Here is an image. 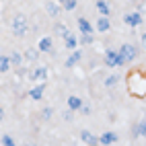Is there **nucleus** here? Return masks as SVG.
I'll return each instance as SVG.
<instances>
[{"mask_svg": "<svg viewBox=\"0 0 146 146\" xmlns=\"http://www.w3.org/2000/svg\"><path fill=\"white\" fill-rule=\"evenodd\" d=\"M117 54H119V58H121V62H123V64L134 62L136 58H138V50H136L132 43H123V45H121V50H119Z\"/></svg>", "mask_w": 146, "mask_h": 146, "instance_id": "nucleus-1", "label": "nucleus"}, {"mask_svg": "<svg viewBox=\"0 0 146 146\" xmlns=\"http://www.w3.org/2000/svg\"><path fill=\"white\" fill-rule=\"evenodd\" d=\"M13 33H15L17 37H23V35L27 33V19H25L23 15H17V17L13 19Z\"/></svg>", "mask_w": 146, "mask_h": 146, "instance_id": "nucleus-2", "label": "nucleus"}, {"mask_svg": "<svg viewBox=\"0 0 146 146\" xmlns=\"http://www.w3.org/2000/svg\"><path fill=\"white\" fill-rule=\"evenodd\" d=\"M123 62H121V58H119V54L115 52V50H109L105 54V66H109V68H117V66H121Z\"/></svg>", "mask_w": 146, "mask_h": 146, "instance_id": "nucleus-3", "label": "nucleus"}, {"mask_svg": "<svg viewBox=\"0 0 146 146\" xmlns=\"http://www.w3.org/2000/svg\"><path fill=\"white\" fill-rule=\"evenodd\" d=\"M123 21H125V25L128 27H140L142 25V15L136 11V13H128L123 17Z\"/></svg>", "mask_w": 146, "mask_h": 146, "instance_id": "nucleus-4", "label": "nucleus"}, {"mask_svg": "<svg viewBox=\"0 0 146 146\" xmlns=\"http://www.w3.org/2000/svg\"><path fill=\"white\" fill-rule=\"evenodd\" d=\"M97 142L103 144V146H109V144H115V142H117V136H115L113 132H105L101 138H97Z\"/></svg>", "mask_w": 146, "mask_h": 146, "instance_id": "nucleus-5", "label": "nucleus"}, {"mask_svg": "<svg viewBox=\"0 0 146 146\" xmlns=\"http://www.w3.org/2000/svg\"><path fill=\"white\" fill-rule=\"evenodd\" d=\"M45 76H47V68L45 66H39V68H35V70L31 72L29 78H31V80H45Z\"/></svg>", "mask_w": 146, "mask_h": 146, "instance_id": "nucleus-6", "label": "nucleus"}, {"mask_svg": "<svg viewBox=\"0 0 146 146\" xmlns=\"http://www.w3.org/2000/svg\"><path fill=\"white\" fill-rule=\"evenodd\" d=\"M45 11H47V15H50V17H58V15L62 13V6H60V4H56L54 0H52V2H47V4H45Z\"/></svg>", "mask_w": 146, "mask_h": 146, "instance_id": "nucleus-7", "label": "nucleus"}, {"mask_svg": "<svg viewBox=\"0 0 146 146\" xmlns=\"http://www.w3.org/2000/svg\"><path fill=\"white\" fill-rule=\"evenodd\" d=\"M64 45L68 47V50H76L78 47V39H76V35H72V33H68V35H64Z\"/></svg>", "mask_w": 146, "mask_h": 146, "instance_id": "nucleus-8", "label": "nucleus"}, {"mask_svg": "<svg viewBox=\"0 0 146 146\" xmlns=\"http://www.w3.org/2000/svg\"><path fill=\"white\" fill-rule=\"evenodd\" d=\"M97 13H99L101 17H109V4L105 2V0H97Z\"/></svg>", "mask_w": 146, "mask_h": 146, "instance_id": "nucleus-9", "label": "nucleus"}, {"mask_svg": "<svg viewBox=\"0 0 146 146\" xmlns=\"http://www.w3.org/2000/svg\"><path fill=\"white\" fill-rule=\"evenodd\" d=\"M109 29H111V23H109V19H107V17H101L99 21H97V31L105 33V31H109Z\"/></svg>", "mask_w": 146, "mask_h": 146, "instance_id": "nucleus-10", "label": "nucleus"}, {"mask_svg": "<svg viewBox=\"0 0 146 146\" xmlns=\"http://www.w3.org/2000/svg\"><path fill=\"white\" fill-rule=\"evenodd\" d=\"M80 140H82L84 144H91V146H93V144H99V142H97V138H95L89 130H82V132H80Z\"/></svg>", "mask_w": 146, "mask_h": 146, "instance_id": "nucleus-11", "label": "nucleus"}, {"mask_svg": "<svg viewBox=\"0 0 146 146\" xmlns=\"http://www.w3.org/2000/svg\"><path fill=\"white\" fill-rule=\"evenodd\" d=\"M43 91H45V86H43V84H39V86H33V89L29 91V97H31V99H35V101H39L41 97H43Z\"/></svg>", "mask_w": 146, "mask_h": 146, "instance_id": "nucleus-12", "label": "nucleus"}, {"mask_svg": "<svg viewBox=\"0 0 146 146\" xmlns=\"http://www.w3.org/2000/svg\"><path fill=\"white\" fill-rule=\"evenodd\" d=\"M52 47H54L52 37H43V39L39 41V52H52Z\"/></svg>", "mask_w": 146, "mask_h": 146, "instance_id": "nucleus-13", "label": "nucleus"}, {"mask_svg": "<svg viewBox=\"0 0 146 146\" xmlns=\"http://www.w3.org/2000/svg\"><path fill=\"white\" fill-rule=\"evenodd\" d=\"M80 105H82V101H80L76 95H70V97H68V109L76 111V109H80Z\"/></svg>", "mask_w": 146, "mask_h": 146, "instance_id": "nucleus-14", "label": "nucleus"}, {"mask_svg": "<svg viewBox=\"0 0 146 146\" xmlns=\"http://www.w3.org/2000/svg\"><path fill=\"white\" fill-rule=\"evenodd\" d=\"M78 29H80V33H93V25L82 17L78 19Z\"/></svg>", "mask_w": 146, "mask_h": 146, "instance_id": "nucleus-15", "label": "nucleus"}, {"mask_svg": "<svg viewBox=\"0 0 146 146\" xmlns=\"http://www.w3.org/2000/svg\"><path fill=\"white\" fill-rule=\"evenodd\" d=\"M78 60H80V52H76V50H74L70 56H68V60H66V66H68V68H72V66H74L76 62H78Z\"/></svg>", "mask_w": 146, "mask_h": 146, "instance_id": "nucleus-16", "label": "nucleus"}, {"mask_svg": "<svg viewBox=\"0 0 146 146\" xmlns=\"http://www.w3.org/2000/svg\"><path fill=\"white\" fill-rule=\"evenodd\" d=\"M144 125H146L144 121H140V123H136V125H134V130H132V134H134V136H140V138H142V136L146 134V128H144Z\"/></svg>", "mask_w": 146, "mask_h": 146, "instance_id": "nucleus-17", "label": "nucleus"}, {"mask_svg": "<svg viewBox=\"0 0 146 146\" xmlns=\"http://www.w3.org/2000/svg\"><path fill=\"white\" fill-rule=\"evenodd\" d=\"M8 68H11V60L6 56H0V72H6Z\"/></svg>", "mask_w": 146, "mask_h": 146, "instance_id": "nucleus-18", "label": "nucleus"}, {"mask_svg": "<svg viewBox=\"0 0 146 146\" xmlns=\"http://www.w3.org/2000/svg\"><path fill=\"white\" fill-rule=\"evenodd\" d=\"M78 43H82V45L93 43V33H82V37H80V41H78Z\"/></svg>", "mask_w": 146, "mask_h": 146, "instance_id": "nucleus-19", "label": "nucleus"}, {"mask_svg": "<svg viewBox=\"0 0 146 146\" xmlns=\"http://www.w3.org/2000/svg\"><path fill=\"white\" fill-rule=\"evenodd\" d=\"M56 33L60 35V37H64V35H68V27L64 25V23H60V25H56Z\"/></svg>", "mask_w": 146, "mask_h": 146, "instance_id": "nucleus-20", "label": "nucleus"}, {"mask_svg": "<svg viewBox=\"0 0 146 146\" xmlns=\"http://www.w3.org/2000/svg\"><path fill=\"white\" fill-rule=\"evenodd\" d=\"M62 6L66 8V11H74V8H76V0H64Z\"/></svg>", "mask_w": 146, "mask_h": 146, "instance_id": "nucleus-21", "label": "nucleus"}, {"mask_svg": "<svg viewBox=\"0 0 146 146\" xmlns=\"http://www.w3.org/2000/svg\"><path fill=\"white\" fill-rule=\"evenodd\" d=\"M0 144H4V146H15L17 142L11 138V136H4V138H0Z\"/></svg>", "mask_w": 146, "mask_h": 146, "instance_id": "nucleus-22", "label": "nucleus"}, {"mask_svg": "<svg viewBox=\"0 0 146 146\" xmlns=\"http://www.w3.org/2000/svg\"><path fill=\"white\" fill-rule=\"evenodd\" d=\"M8 60H11V64H21V62H23V58H21V54H17V52H15L11 58H8Z\"/></svg>", "mask_w": 146, "mask_h": 146, "instance_id": "nucleus-23", "label": "nucleus"}, {"mask_svg": "<svg viewBox=\"0 0 146 146\" xmlns=\"http://www.w3.org/2000/svg\"><path fill=\"white\" fill-rule=\"evenodd\" d=\"M115 82H117V76H109V78L105 80V86H113Z\"/></svg>", "mask_w": 146, "mask_h": 146, "instance_id": "nucleus-24", "label": "nucleus"}, {"mask_svg": "<svg viewBox=\"0 0 146 146\" xmlns=\"http://www.w3.org/2000/svg\"><path fill=\"white\" fill-rule=\"evenodd\" d=\"M80 111H82V113H89V111H91V107L82 103V105H80Z\"/></svg>", "mask_w": 146, "mask_h": 146, "instance_id": "nucleus-25", "label": "nucleus"}, {"mask_svg": "<svg viewBox=\"0 0 146 146\" xmlns=\"http://www.w3.org/2000/svg\"><path fill=\"white\" fill-rule=\"evenodd\" d=\"M50 115H52V109H50V107H47V109H45V111H43V117H45V119H47V117H50Z\"/></svg>", "mask_w": 146, "mask_h": 146, "instance_id": "nucleus-26", "label": "nucleus"}, {"mask_svg": "<svg viewBox=\"0 0 146 146\" xmlns=\"http://www.w3.org/2000/svg\"><path fill=\"white\" fill-rule=\"evenodd\" d=\"M4 117V111H2V107H0V119H2Z\"/></svg>", "mask_w": 146, "mask_h": 146, "instance_id": "nucleus-27", "label": "nucleus"}, {"mask_svg": "<svg viewBox=\"0 0 146 146\" xmlns=\"http://www.w3.org/2000/svg\"><path fill=\"white\" fill-rule=\"evenodd\" d=\"M58 2H60V4H62V2H64V0H58Z\"/></svg>", "mask_w": 146, "mask_h": 146, "instance_id": "nucleus-28", "label": "nucleus"}]
</instances>
